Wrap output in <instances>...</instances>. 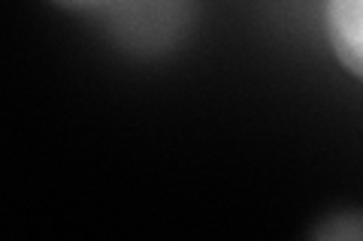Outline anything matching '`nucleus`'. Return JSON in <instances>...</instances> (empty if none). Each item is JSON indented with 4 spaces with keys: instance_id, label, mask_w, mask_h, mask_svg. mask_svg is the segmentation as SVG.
Masks as SVG:
<instances>
[{
    "instance_id": "nucleus-4",
    "label": "nucleus",
    "mask_w": 363,
    "mask_h": 241,
    "mask_svg": "<svg viewBox=\"0 0 363 241\" xmlns=\"http://www.w3.org/2000/svg\"><path fill=\"white\" fill-rule=\"evenodd\" d=\"M61 9H73V13H91V9H104L109 0H52Z\"/></svg>"
},
{
    "instance_id": "nucleus-2",
    "label": "nucleus",
    "mask_w": 363,
    "mask_h": 241,
    "mask_svg": "<svg viewBox=\"0 0 363 241\" xmlns=\"http://www.w3.org/2000/svg\"><path fill=\"white\" fill-rule=\"evenodd\" d=\"M327 28L339 61L351 73L363 76V0H330Z\"/></svg>"
},
{
    "instance_id": "nucleus-1",
    "label": "nucleus",
    "mask_w": 363,
    "mask_h": 241,
    "mask_svg": "<svg viewBox=\"0 0 363 241\" xmlns=\"http://www.w3.org/2000/svg\"><path fill=\"white\" fill-rule=\"evenodd\" d=\"M100 13L118 49L155 57L188 37L194 25V0H109Z\"/></svg>"
},
{
    "instance_id": "nucleus-3",
    "label": "nucleus",
    "mask_w": 363,
    "mask_h": 241,
    "mask_svg": "<svg viewBox=\"0 0 363 241\" xmlns=\"http://www.w3.org/2000/svg\"><path fill=\"white\" fill-rule=\"evenodd\" d=\"M312 238L327 241H363V211L360 208H339L324 214L312 229Z\"/></svg>"
}]
</instances>
